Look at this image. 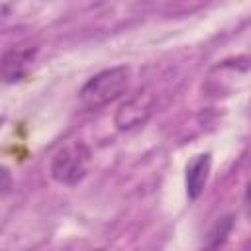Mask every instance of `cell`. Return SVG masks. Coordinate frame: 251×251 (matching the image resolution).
Segmentation results:
<instances>
[{
	"label": "cell",
	"mask_w": 251,
	"mask_h": 251,
	"mask_svg": "<svg viewBox=\"0 0 251 251\" xmlns=\"http://www.w3.org/2000/svg\"><path fill=\"white\" fill-rule=\"evenodd\" d=\"M131 73L127 67H112L106 71H100L92 78L86 80V84L78 92L80 106L84 110H98L120 98L127 86H129Z\"/></svg>",
	"instance_id": "1"
},
{
	"label": "cell",
	"mask_w": 251,
	"mask_h": 251,
	"mask_svg": "<svg viewBox=\"0 0 251 251\" xmlns=\"http://www.w3.org/2000/svg\"><path fill=\"white\" fill-rule=\"evenodd\" d=\"M90 165V149L82 141H71L61 147L51 161V176L61 184L80 182Z\"/></svg>",
	"instance_id": "2"
},
{
	"label": "cell",
	"mask_w": 251,
	"mask_h": 251,
	"mask_svg": "<svg viewBox=\"0 0 251 251\" xmlns=\"http://www.w3.org/2000/svg\"><path fill=\"white\" fill-rule=\"evenodd\" d=\"M153 106H155V100L149 92H137L133 94L131 98H127L116 112L114 116V122L120 129H131V127H137L141 126L153 112Z\"/></svg>",
	"instance_id": "3"
},
{
	"label": "cell",
	"mask_w": 251,
	"mask_h": 251,
	"mask_svg": "<svg viewBox=\"0 0 251 251\" xmlns=\"http://www.w3.org/2000/svg\"><path fill=\"white\" fill-rule=\"evenodd\" d=\"M35 53H37V49L29 47V45L6 49L2 55V78H4V82L22 80L27 75V71L35 59Z\"/></svg>",
	"instance_id": "4"
},
{
	"label": "cell",
	"mask_w": 251,
	"mask_h": 251,
	"mask_svg": "<svg viewBox=\"0 0 251 251\" xmlns=\"http://www.w3.org/2000/svg\"><path fill=\"white\" fill-rule=\"evenodd\" d=\"M210 165H212L210 153H202V155L194 157L190 161V165L186 167V192H188V198L196 200L202 194L204 184L208 180Z\"/></svg>",
	"instance_id": "5"
},
{
	"label": "cell",
	"mask_w": 251,
	"mask_h": 251,
	"mask_svg": "<svg viewBox=\"0 0 251 251\" xmlns=\"http://www.w3.org/2000/svg\"><path fill=\"white\" fill-rule=\"evenodd\" d=\"M231 227H233V216H226V218H222L216 226H214V229L210 231V247H218V245H222L224 241H226V237L229 235V231H231Z\"/></svg>",
	"instance_id": "6"
},
{
	"label": "cell",
	"mask_w": 251,
	"mask_h": 251,
	"mask_svg": "<svg viewBox=\"0 0 251 251\" xmlns=\"http://www.w3.org/2000/svg\"><path fill=\"white\" fill-rule=\"evenodd\" d=\"M247 202H249V214H251V184L247 186Z\"/></svg>",
	"instance_id": "7"
}]
</instances>
